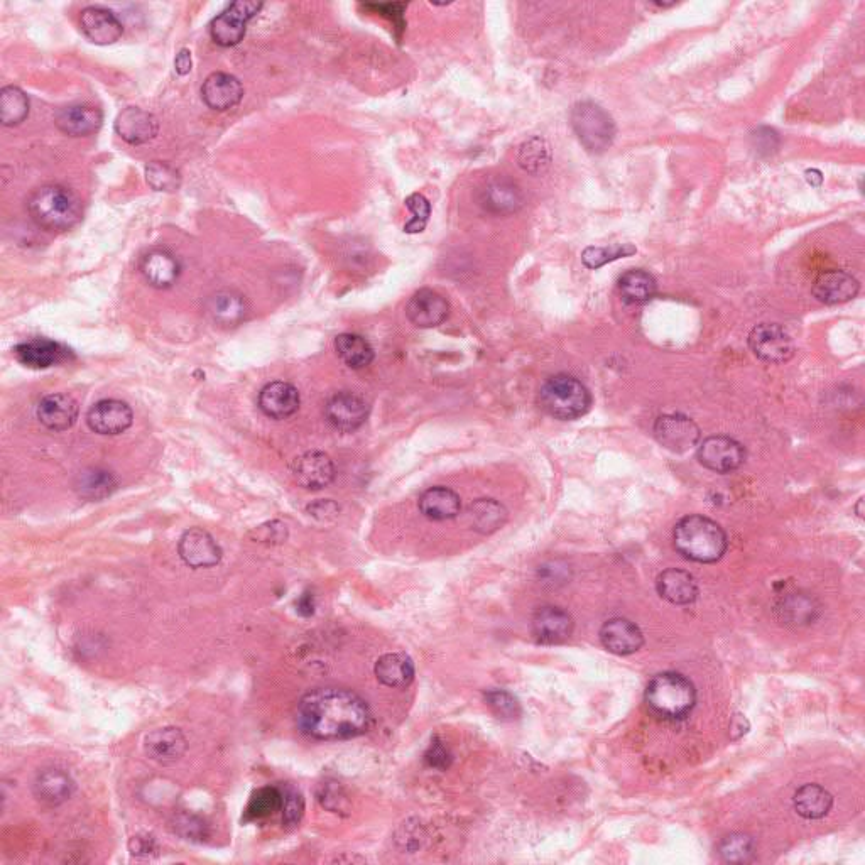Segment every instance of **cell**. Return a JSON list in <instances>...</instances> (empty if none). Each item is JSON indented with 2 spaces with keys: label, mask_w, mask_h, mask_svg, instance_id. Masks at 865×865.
<instances>
[{
  "label": "cell",
  "mask_w": 865,
  "mask_h": 865,
  "mask_svg": "<svg viewBox=\"0 0 865 865\" xmlns=\"http://www.w3.org/2000/svg\"><path fill=\"white\" fill-rule=\"evenodd\" d=\"M372 715L364 698L347 688L321 686L308 691L296 708V724L316 740H347L369 730Z\"/></svg>",
  "instance_id": "1"
},
{
  "label": "cell",
  "mask_w": 865,
  "mask_h": 865,
  "mask_svg": "<svg viewBox=\"0 0 865 865\" xmlns=\"http://www.w3.org/2000/svg\"><path fill=\"white\" fill-rule=\"evenodd\" d=\"M673 541L683 558L697 563H717L729 548L722 526L700 514L683 517L675 526Z\"/></svg>",
  "instance_id": "2"
},
{
  "label": "cell",
  "mask_w": 865,
  "mask_h": 865,
  "mask_svg": "<svg viewBox=\"0 0 865 865\" xmlns=\"http://www.w3.org/2000/svg\"><path fill=\"white\" fill-rule=\"evenodd\" d=\"M29 215L41 229L48 232H66L82 220V202L78 196L61 185H44L34 190L28 200Z\"/></svg>",
  "instance_id": "3"
},
{
  "label": "cell",
  "mask_w": 865,
  "mask_h": 865,
  "mask_svg": "<svg viewBox=\"0 0 865 865\" xmlns=\"http://www.w3.org/2000/svg\"><path fill=\"white\" fill-rule=\"evenodd\" d=\"M646 703L656 715L668 720L685 719L697 703V690L686 676L664 671L646 688Z\"/></svg>",
  "instance_id": "4"
},
{
  "label": "cell",
  "mask_w": 865,
  "mask_h": 865,
  "mask_svg": "<svg viewBox=\"0 0 865 865\" xmlns=\"http://www.w3.org/2000/svg\"><path fill=\"white\" fill-rule=\"evenodd\" d=\"M538 401L545 413L561 421L582 418L592 406L587 386L570 374L550 377L539 389Z\"/></svg>",
  "instance_id": "5"
},
{
  "label": "cell",
  "mask_w": 865,
  "mask_h": 865,
  "mask_svg": "<svg viewBox=\"0 0 865 865\" xmlns=\"http://www.w3.org/2000/svg\"><path fill=\"white\" fill-rule=\"evenodd\" d=\"M572 127L582 146L593 154H602L612 146L615 124L612 117L600 105L580 102L570 114Z\"/></svg>",
  "instance_id": "6"
},
{
  "label": "cell",
  "mask_w": 865,
  "mask_h": 865,
  "mask_svg": "<svg viewBox=\"0 0 865 865\" xmlns=\"http://www.w3.org/2000/svg\"><path fill=\"white\" fill-rule=\"evenodd\" d=\"M261 9V2H252V0H239L230 4L210 24L213 41L224 48L239 44L244 39L247 24L259 14Z\"/></svg>",
  "instance_id": "7"
},
{
  "label": "cell",
  "mask_w": 865,
  "mask_h": 865,
  "mask_svg": "<svg viewBox=\"0 0 865 865\" xmlns=\"http://www.w3.org/2000/svg\"><path fill=\"white\" fill-rule=\"evenodd\" d=\"M749 347L757 359L768 364H784L795 355L793 338L778 323H761L752 328Z\"/></svg>",
  "instance_id": "8"
},
{
  "label": "cell",
  "mask_w": 865,
  "mask_h": 865,
  "mask_svg": "<svg viewBox=\"0 0 865 865\" xmlns=\"http://www.w3.org/2000/svg\"><path fill=\"white\" fill-rule=\"evenodd\" d=\"M698 460L712 472L730 474L746 462V448L730 436H708L698 445Z\"/></svg>",
  "instance_id": "9"
},
{
  "label": "cell",
  "mask_w": 865,
  "mask_h": 865,
  "mask_svg": "<svg viewBox=\"0 0 865 865\" xmlns=\"http://www.w3.org/2000/svg\"><path fill=\"white\" fill-rule=\"evenodd\" d=\"M654 436L664 448L683 453L697 447L702 433L697 423L685 414H663L654 423Z\"/></svg>",
  "instance_id": "10"
},
{
  "label": "cell",
  "mask_w": 865,
  "mask_h": 865,
  "mask_svg": "<svg viewBox=\"0 0 865 865\" xmlns=\"http://www.w3.org/2000/svg\"><path fill=\"white\" fill-rule=\"evenodd\" d=\"M289 472L294 484L305 490L327 489L337 475L332 458L321 452H306L294 458Z\"/></svg>",
  "instance_id": "11"
},
{
  "label": "cell",
  "mask_w": 865,
  "mask_h": 865,
  "mask_svg": "<svg viewBox=\"0 0 865 865\" xmlns=\"http://www.w3.org/2000/svg\"><path fill=\"white\" fill-rule=\"evenodd\" d=\"M369 413L370 406L367 399L352 391L333 394L325 406V414L330 425L345 433L359 430L369 418Z\"/></svg>",
  "instance_id": "12"
},
{
  "label": "cell",
  "mask_w": 865,
  "mask_h": 865,
  "mask_svg": "<svg viewBox=\"0 0 865 865\" xmlns=\"http://www.w3.org/2000/svg\"><path fill=\"white\" fill-rule=\"evenodd\" d=\"M181 560L190 568H212L222 560V548L212 534L202 528H191L183 533L178 543Z\"/></svg>",
  "instance_id": "13"
},
{
  "label": "cell",
  "mask_w": 865,
  "mask_h": 865,
  "mask_svg": "<svg viewBox=\"0 0 865 865\" xmlns=\"http://www.w3.org/2000/svg\"><path fill=\"white\" fill-rule=\"evenodd\" d=\"M134 414L129 404L117 399L98 401L87 414L88 428L97 435L114 436L129 430Z\"/></svg>",
  "instance_id": "14"
},
{
  "label": "cell",
  "mask_w": 865,
  "mask_h": 865,
  "mask_svg": "<svg viewBox=\"0 0 865 865\" xmlns=\"http://www.w3.org/2000/svg\"><path fill=\"white\" fill-rule=\"evenodd\" d=\"M406 315L418 328H435L450 315V303L433 289H419L411 296Z\"/></svg>",
  "instance_id": "15"
},
{
  "label": "cell",
  "mask_w": 865,
  "mask_h": 865,
  "mask_svg": "<svg viewBox=\"0 0 865 865\" xmlns=\"http://www.w3.org/2000/svg\"><path fill=\"white\" fill-rule=\"evenodd\" d=\"M600 642L609 653L629 656L642 648L644 634L634 622L626 617H614L600 627Z\"/></svg>",
  "instance_id": "16"
},
{
  "label": "cell",
  "mask_w": 865,
  "mask_h": 865,
  "mask_svg": "<svg viewBox=\"0 0 865 865\" xmlns=\"http://www.w3.org/2000/svg\"><path fill=\"white\" fill-rule=\"evenodd\" d=\"M186 749H188V740L183 730L173 725L153 730L144 739L146 756L151 761L164 766L180 761L181 757L185 756Z\"/></svg>",
  "instance_id": "17"
},
{
  "label": "cell",
  "mask_w": 865,
  "mask_h": 865,
  "mask_svg": "<svg viewBox=\"0 0 865 865\" xmlns=\"http://www.w3.org/2000/svg\"><path fill=\"white\" fill-rule=\"evenodd\" d=\"M531 629L536 641L543 644H560L572 637L575 622L566 610L555 605H546L536 610Z\"/></svg>",
  "instance_id": "18"
},
{
  "label": "cell",
  "mask_w": 865,
  "mask_h": 865,
  "mask_svg": "<svg viewBox=\"0 0 865 865\" xmlns=\"http://www.w3.org/2000/svg\"><path fill=\"white\" fill-rule=\"evenodd\" d=\"M16 359L29 369H49L53 365L63 364L70 360L71 350L65 345L53 342L48 338H31L28 342H22L14 349Z\"/></svg>",
  "instance_id": "19"
},
{
  "label": "cell",
  "mask_w": 865,
  "mask_h": 865,
  "mask_svg": "<svg viewBox=\"0 0 865 865\" xmlns=\"http://www.w3.org/2000/svg\"><path fill=\"white\" fill-rule=\"evenodd\" d=\"M480 207L492 215H512L524 205L523 191L512 181L490 180L479 191Z\"/></svg>",
  "instance_id": "20"
},
{
  "label": "cell",
  "mask_w": 865,
  "mask_h": 865,
  "mask_svg": "<svg viewBox=\"0 0 865 865\" xmlns=\"http://www.w3.org/2000/svg\"><path fill=\"white\" fill-rule=\"evenodd\" d=\"M75 793V781L65 769H43L36 774L33 783V795L39 803L46 806H60L70 800Z\"/></svg>",
  "instance_id": "21"
},
{
  "label": "cell",
  "mask_w": 865,
  "mask_h": 865,
  "mask_svg": "<svg viewBox=\"0 0 865 865\" xmlns=\"http://www.w3.org/2000/svg\"><path fill=\"white\" fill-rule=\"evenodd\" d=\"M102 122V110L87 104L68 105L58 110L55 115L56 127L71 137L92 136L100 131Z\"/></svg>",
  "instance_id": "22"
},
{
  "label": "cell",
  "mask_w": 865,
  "mask_h": 865,
  "mask_svg": "<svg viewBox=\"0 0 865 865\" xmlns=\"http://www.w3.org/2000/svg\"><path fill=\"white\" fill-rule=\"evenodd\" d=\"M80 28L92 43L107 46L122 38L124 28L114 12L104 7H87L80 16Z\"/></svg>",
  "instance_id": "23"
},
{
  "label": "cell",
  "mask_w": 865,
  "mask_h": 865,
  "mask_svg": "<svg viewBox=\"0 0 865 865\" xmlns=\"http://www.w3.org/2000/svg\"><path fill=\"white\" fill-rule=\"evenodd\" d=\"M242 97H244L242 83L239 82V78H235L229 73L217 71L203 82V102L210 109L218 110V112L234 109L240 104Z\"/></svg>",
  "instance_id": "24"
},
{
  "label": "cell",
  "mask_w": 865,
  "mask_h": 865,
  "mask_svg": "<svg viewBox=\"0 0 865 865\" xmlns=\"http://www.w3.org/2000/svg\"><path fill=\"white\" fill-rule=\"evenodd\" d=\"M158 131V119L139 107H127L115 119V132L132 146L153 141Z\"/></svg>",
  "instance_id": "25"
},
{
  "label": "cell",
  "mask_w": 865,
  "mask_h": 865,
  "mask_svg": "<svg viewBox=\"0 0 865 865\" xmlns=\"http://www.w3.org/2000/svg\"><path fill=\"white\" fill-rule=\"evenodd\" d=\"M300 391L289 382H271L262 387L259 408L273 419H286L300 409Z\"/></svg>",
  "instance_id": "26"
},
{
  "label": "cell",
  "mask_w": 865,
  "mask_h": 865,
  "mask_svg": "<svg viewBox=\"0 0 865 865\" xmlns=\"http://www.w3.org/2000/svg\"><path fill=\"white\" fill-rule=\"evenodd\" d=\"M859 289V281L852 274L845 271H827L820 274L815 281L813 296L823 305H842L854 300Z\"/></svg>",
  "instance_id": "27"
},
{
  "label": "cell",
  "mask_w": 865,
  "mask_h": 865,
  "mask_svg": "<svg viewBox=\"0 0 865 865\" xmlns=\"http://www.w3.org/2000/svg\"><path fill=\"white\" fill-rule=\"evenodd\" d=\"M36 416L48 430H70L77 423L78 403L68 394H49L38 404Z\"/></svg>",
  "instance_id": "28"
},
{
  "label": "cell",
  "mask_w": 865,
  "mask_h": 865,
  "mask_svg": "<svg viewBox=\"0 0 865 865\" xmlns=\"http://www.w3.org/2000/svg\"><path fill=\"white\" fill-rule=\"evenodd\" d=\"M141 273L153 288L168 289L180 278L181 264L166 249H154L142 257Z\"/></svg>",
  "instance_id": "29"
},
{
  "label": "cell",
  "mask_w": 865,
  "mask_h": 865,
  "mask_svg": "<svg viewBox=\"0 0 865 865\" xmlns=\"http://www.w3.org/2000/svg\"><path fill=\"white\" fill-rule=\"evenodd\" d=\"M207 311L218 327L234 328L247 318L249 305L242 294L234 289H224L208 300Z\"/></svg>",
  "instance_id": "30"
},
{
  "label": "cell",
  "mask_w": 865,
  "mask_h": 865,
  "mask_svg": "<svg viewBox=\"0 0 865 865\" xmlns=\"http://www.w3.org/2000/svg\"><path fill=\"white\" fill-rule=\"evenodd\" d=\"M656 588L661 599L673 605H690L698 599V583L691 573L678 568L664 570L656 580Z\"/></svg>",
  "instance_id": "31"
},
{
  "label": "cell",
  "mask_w": 865,
  "mask_h": 865,
  "mask_svg": "<svg viewBox=\"0 0 865 865\" xmlns=\"http://www.w3.org/2000/svg\"><path fill=\"white\" fill-rule=\"evenodd\" d=\"M822 605L810 593H788L776 605V615L786 626H806L820 615Z\"/></svg>",
  "instance_id": "32"
},
{
  "label": "cell",
  "mask_w": 865,
  "mask_h": 865,
  "mask_svg": "<svg viewBox=\"0 0 865 865\" xmlns=\"http://www.w3.org/2000/svg\"><path fill=\"white\" fill-rule=\"evenodd\" d=\"M419 511L430 521H447L462 511V499L448 487H431L419 497Z\"/></svg>",
  "instance_id": "33"
},
{
  "label": "cell",
  "mask_w": 865,
  "mask_h": 865,
  "mask_svg": "<svg viewBox=\"0 0 865 865\" xmlns=\"http://www.w3.org/2000/svg\"><path fill=\"white\" fill-rule=\"evenodd\" d=\"M377 680L389 688H404L414 680L413 659L404 653L382 654L374 666Z\"/></svg>",
  "instance_id": "34"
},
{
  "label": "cell",
  "mask_w": 865,
  "mask_h": 865,
  "mask_svg": "<svg viewBox=\"0 0 865 865\" xmlns=\"http://www.w3.org/2000/svg\"><path fill=\"white\" fill-rule=\"evenodd\" d=\"M506 507L494 499H479L472 502L467 509V523L470 528L480 534L496 533L507 523Z\"/></svg>",
  "instance_id": "35"
},
{
  "label": "cell",
  "mask_w": 865,
  "mask_h": 865,
  "mask_svg": "<svg viewBox=\"0 0 865 865\" xmlns=\"http://www.w3.org/2000/svg\"><path fill=\"white\" fill-rule=\"evenodd\" d=\"M795 811L805 820H822L833 806V796L820 784H805L793 798Z\"/></svg>",
  "instance_id": "36"
},
{
  "label": "cell",
  "mask_w": 865,
  "mask_h": 865,
  "mask_svg": "<svg viewBox=\"0 0 865 865\" xmlns=\"http://www.w3.org/2000/svg\"><path fill=\"white\" fill-rule=\"evenodd\" d=\"M658 291L656 279L642 269H631L619 279V293L629 305H642L653 300Z\"/></svg>",
  "instance_id": "37"
},
{
  "label": "cell",
  "mask_w": 865,
  "mask_h": 865,
  "mask_svg": "<svg viewBox=\"0 0 865 865\" xmlns=\"http://www.w3.org/2000/svg\"><path fill=\"white\" fill-rule=\"evenodd\" d=\"M335 350L343 364L350 369H364L374 360V349L364 337L355 333H342L335 338Z\"/></svg>",
  "instance_id": "38"
},
{
  "label": "cell",
  "mask_w": 865,
  "mask_h": 865,
  "mask_svg": "<svg viewBox=\"0 0 865 865\" xmlns=\"http://www.w3.org/2000/svg\"><path fill=\"white\" fill-rule=\"evenodd\" d=\"M75 489L85 499L102 501L117 489V480H115L114 475L110 474L109 470L88 468L78 475Z\"/></svg>",
  "instance_id": "39"
},
{
  "label": "cell",
  "mask_w": 865,
  "mask_h": 865,
  "mask_svg": "<svg viewBox=\"0 0 865 865\" xmlns=\"http://www.w3.org/2000/svg\"><path fill=\"white\" fill-rule=\"evenodd\" d=\"M517 161H519V166L529 175L545 173L550 169L551 161H553L550 142L543 137H531L529 141L524 142L523 146L519 147Z\"/></svg>",
  "instance_id": "40"
},
{
  "label": "cell",
  "mask_w": 865,
  "mask_h": 865,
  "mask_svg": "<svg viewBox=\"0 0 865 865\" xmlns=\"http://www.w3.org/2000/svg\"><path fill=\"white\" fill-rule=\"evenodd\" d=\"M29 115V98L19 87L2 88L0 92V120L6 127L22 124Z\"/></svg>",
  "instance_id": "41"
},
{
  "label": "cell",
  "mask_w": 865,
  "mask_h": 865,
  "mask_svg": "<svg viewBox=\"0 0 865 865\" xmlns=\"http://www.w3.org/2000/svg\"><path fill=\"white\" fill-rule=\"evenodd\" d=\"M283 806V793L281 789L274 786H264L254 791L251 800L247 803L244 818L247 822H256L271 817L276 811H281Z\"/></svg>",
  "instance_id": "42"
},
{
  "label": "cell",
  "mask_w": 865,
  "mask_h": 865,
  "mask_svg": "<svg viewBox=\"0 0 865 865\" xmlns=\"http://www.w3.org/2000/svg\"><path fill=\"white\" fill-rule=\"evenodd\" d=\"M719 854L729 864H747L756 855L754 838L747 833H730L722 838L719 844Z\"/></svg>",
  "instance_id": "43"
},
{
  "label": "cell",
  "mask_w": 865,
  "mask_h": 865,
  "mask_svg": "<svg viewBox=\"0 0 865 865\" xmlns=\"http://www.w3.org/2000/svg\"><path fill=\"white\" fill-rule=\"evenodd\" d=\"M171 830L188 842H205L210 837V827L203 818L191 813H178L169 822Z\"/></svg>",
  "instance_id": "44"
},
{
  "label": "cell",
  "mask_w": 865,
  "mask_h": 865,
  "mask_svg": "<svg viewBox=\"0 0 865 865\" xmlns=\"http://www.w3.org/2000/svg\"><path fill=\"white\" fill-rule=\"evenodd\" d=\"M146 180L156 191H176L181 186V175L166 161H153L146 166Z\"/></svg>",
  "instance_id": "45"
},
{
  "label": "cell",
  "mask_w": 865,
  "mask_h": 865,
  "mask_svg": "<svg viewBox=\"0 0 865 865\" xmlns=\"http://www.w3.org/2000/svg\"><path fill=\"white\" fill-rule=\"evenodd\" d=\"M636 247L631 244L610 245V247H587L582 254V262L588 269H599V267L617 261L621 257H629L636 254Z\"/></svg>",
  "instance_id": "46"
},
{
  "label": "cell",
  "mask_w": 865,
  "mask_h": 865,
  "mask_svg": "<svg viewBox=\"0 0 865 865\" xmlns=\"http://www.w3.org/2000/svg\"><path fill=\"white\" fill-rule=\"evenodd\" d=\"M316 798L323 808H327L328 811L337 813V815H345L349 811L350 801L347 791L343 789L342 784L332 781V779L318 786Z\"/></svg>",
  "instance_id": "47"
},
{
  "label": "cell",
  "mask_w": 865,
  "mask_h": 865,
  "mask_svg": "<svg viewBox=\"0 0 865 865\" xmlns=\"http://www.w3.org/2000/svg\"><path fill=\"white\" fill-rule=\"evenodd\" d=\"M487 707L502 720H516L521 717V703L506 690H489L484 693Z\"/></svg>",
  "instance_id": "48"
},
{
  "label": "cell",
  "mask_w": 865,
  "mask_h": 865,
  "mask_svg": "<svg viewBox=\"0 0 865 865\" xmlns=\"http://www.w3.org/2000/svg\"><path fill=\"white\" fill-rule=\"evenodd\" d=\"M404 203H406L409 212L413 213V218L404 225V232L406 234H421L430 222L431 203L428 202L426 196L419 195V193L408 196Z\"/></svg>",
  "instance_id": "49"
},
{
  "label": "cell",
  "mask_w": 865,
  "mask_h": 865,
  "mask_svg": "<svg viewBox=\"0 0 865 865\" xmlns=\"http://www.w3.org/2000/svg\"><path fill=\"white\" fill-rule=\"evenodd\" d=\"M283 793V825L284 827H296L301 822V818L305 815V800L300 793V789L294 788L291 784H286V788L281 789Z\"/></svg>",
  "instance_id": "50"
},
{
  "label": "cell",
  "mask_w": 865,
  "mask_h": 865,
  "mask_svg": "<svg viewBox=\"0 0 865 865\" xmlns=\"http://www.w3.org/2000/svg\"><path fill=\"white\" fill-rule=\"evenodd\" d=\"M252 541L266 543V545H279L288 539V528L281 521H271L262 524L251 533Z\"/></svg>",
  "instance_id": "51"
},
{
  "label": "cell",
  "mask_w": 865,
  "mask_h": 865,
  "mask_svg": "<svg viewBox=\"0 0 865 865\" xmlns=\"http://www.w3.org/2000/svg\"><path fill=\"white\" fill-rule=\"evenodd\" d=\"M129 852L137 859H149L159 854V842L151 833H137L129 840Z\"/></svg>",
  "instance_id": "52"
},
{
  "label": "cell",
  "mask_w": 865,
  "mask_h": 865,
  "mask_svg": "<svg viewBox=\"0 0 865 865\" xmlns=\"http://www.w3.org/2000/svg\"><path fill=\"white\" fill-rule=\"evenodd\" d=\"M425 761L430 768L445 771L452 764V752L448 751V747L443 742L435 739L431 742V746L428 747V751H426Z\"/></svg>",
  "instance_id": "53"
},
{
  "label": "cell",
  "mask_w": 865,
  "mask_h": 865,
  "mask_svg": "<svg viewBox=\"0 0 865 865\" xmlns=\"http://www.w3.org/2000/svg\"><path fill=\"white\" fill-rule=\"evenodd\" d=\"M306 511H308L311 517L318 519V521H332V519L338 516L340 507L335 502L330 501V499H321V501L313 502V504L306 507Z\"/></svg>",
  "instance_id": "54"
},
{
  "label": "cell",
  "mask_w": 865,
  "mask_h": 865,
  "mask_svg": "<svg viewBox=\"0 0 865 865\" xmlns=\"http://www.w3.org/2000/svg\"><path fill=\"white\" fill-rule=\"evenodd\" d=\"M191 66H193V61H191L190 51L188 49H181L175 58L176 73L178 75H188L191 71Z\"/></svg>",
  "instance_id": "55"
},
{
  "label": "cell",
  "mask_w": 865,
  "mask_h": 865,
  "mask_svg": "<svg viewBox=\"0 0 865 865\" xmlns=\"http://www.w3.org/2000/svg\"><path fill=\"white\" fill-rule=\"evenodd\" d=\"M296 607H298V612L301 615H305V617L313 615V612H315V599H313V595L311 593H303V597L296 602Z\"/></svg>",
  "instance_id": "56"
},
{
  "label": "cell",
  "mask_w": 865,
  "mask_h": 865,
  "mask_svg": "<svg viewBox=\"0 0 865 865\" xmlns=\"http://www.w3.org/2000/svg\"><path fill=\"white\" fill-rule=\"evenodd\" d=\"M806 180H808L810 185L820 186L822 185L823 176L817 169H810V171H806Z\"/></svg>",
  "instance_id": "57"
}]
</instances>
